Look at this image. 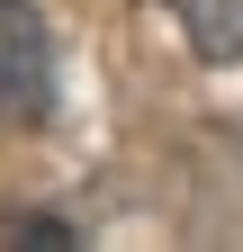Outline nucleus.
Segmentation results:
<instances>
[{"mask_svg": "<svg viewBox=\"0 0 243 252\" xmlns=\"http://www.w3.org/2000/svg\"><path fill=\"white\" fill-rule=\"evenodd\" d=\"M0 126H54V36L36 0H0Z\"/></svg>", "mask_w": 243, "mask_h": 252, "instance_id": "1", "label": "nucleus"}, {"mask_svg": "<svg viewBox=\"0 0 243 252\" xmlns=\"http://www.w3.org/2000/svg\"><path fill=\"white\" fill-rule=\"evenodd\" d=\"M198 63H243V0H162Z\"/></svg>", "mask_w": 243, "mask_h": 252, "instance_id": "2", "label": "nucleus"}]
</instances>
